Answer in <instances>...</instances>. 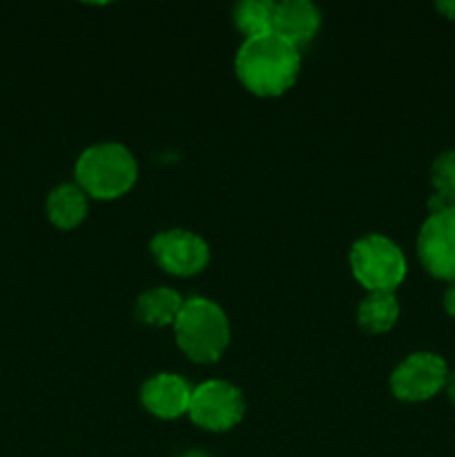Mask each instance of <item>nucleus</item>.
<instances>
[{"label":"nucleus","instance_id":"obj_6","mask_svg":"<svg viewBox=\"0 0 455 457\" xmlns=\"http://www.w3.org/2000/svg\"><path fill=\"white\" fill-rule=\"evenodd\" d=\"M449 382V366L435 353H413L391 375V391L401 402L435 397Z\"/></svg>","mask_w":455,"mask_h":457},{"label":"nucleus","instance_id":"obj_3","mask_svg":"<svg viewBox=\"0 0 455 457\" xmlns=\"http://www.w3.org/2000/svg\"><path fill=\"white\" fill-rule=\"evenodd\" d=\"M74 174L85 195L112 201L132 190L138 179V163L120 143H96L79 156Z\"/></svg>","mask_w":455,"mask_h":457},{"label":"nucleus","instance_id":"obj_17","mask_svg":"<svg viewBox=\"0 0 455 457\" xmlns=\"http://www.w3.org/2000/svg\"><path fill=\"white\" fill-rule=\"evenodd\" d=\"M435 7H437V12L444 13L446 18L455 21V0H442V3H437Z\"/></svg>","mask_w":455,"mask_h":457},{"label":"nucleus","instance_id":"obj_1","mask_svg":"<svg viewBox=\"0 0 455 457\" xmlns=\"http://www.w3.org/2000/svg\"><path fill=\"white\" fill-rule=\"evenodd\" d=\"M302 70V52L275 31L241 43L235 71L241 85L254 96L272 98L288 92Z\"/></svg>","mask_w":455,"mask_h":457},{"label":"nucleus","instance_id":"obj_13","mask_svg":"<svg viewBox=\"0 0 455 457\" xmlns=\"http://www.w3.org/2000/svg\"><path fill=\"white\" fill-rule=\"evenodd\" d=\"M400 317V302L395 293H368L357 308V324L364 333H388Z\"/></svg>","mask_w":455,"mask_h":457},{"label":"nucleus","instance_id":"obj_2","mask_svg":"<svg viewBox=\"0 0 455 457\" xmlns=\"http://www.w3.org/2000/svg\"><path fill=\"white\" fill-rule=\"evenodd\" d=\"M177 344L196 364H212L230 344V321L212 299L190 297L174 321Z\"/></svg>","mask_w":455,"mask_h":457},{"label":"nucleus","instance_id":"obj_9","mask_svg":"<svg viewBox=\"0 0 455 457\" xmlns=\"http://www.w3.org/2000/svg\"><path fill=\"white\" fill-rule=\"evenodd\" d=\"M194 388L177 373H159L141 388V402L154 418L177 420L190 411Z\"/></svg>","mask_w":455,"mask_h":457},{"label":"nucleus","instance_id":"obj_5","mask_svg":"<svg viewBox=\"0 0 455 457\" xmlns=\"http://www.w3.org/2000/svg\"><path fill=\"white\" fill-rule=\"evenodd\" d=\"M187 415H190V420L196 427L205 428V431H230L245 415L244 393L230 382L210 379V382L199 384L192 391V402Z\"/></svg>","mask_w":455,"mask_h":457},{"label":"nucleus","instance_id":"obj_18","mask_svg":"<svg viewBox=\"0 0 455 457\" xmlns=\"http://www.w3.org/2000/svg\"><path fill=\"white\" fill-rule=\"evenodd\" d=\"M446 395H449L451 404L455 406V373L449 375V382H446Z\"/></svg>","mask_w":455,"mask_h":457},{"label":"nucleus","instance_id":"obj_15","mask_svg":"<svg viewBox=\"0 0 455 457\" xmlns=\"http://www.w3.org/2000/svg\"><path fill=\"white\" fill-rule=\"evenodd\" d=\"M277 3L270 0H244L235 7V25L245 38L272 34Z\"/></svg>","mask_w":455,"mask_h":457},{"label":"nucleus","instance_id":"obj_16","mask_svg":"<svg viewBox=\"0 0 455 457\" xmlns=\"http://www.w3.org/2000/svg\"><path fill=\"white\" fill-rule=\"evenodd\" d=\"M444 311L449 312L451 317H455V281H451V286L444 293Z\"/></svg>","mask_w":455,"mask_h":457},{"label":"nucleus","instance_id":"obj_4","mask_svg":"<svg viewBox=\"0 0 455 457\" xmlns=\"http://www.w3.org/2000/svg\"><path fill=\"white\" fill-rule=\"evenodd\" d=\"M351 270L368 293H395L406 277V257L388 237L366 235L352 244Z\"/></svg>","mask_w":455,"mask_h":457},{"label":"nucleus","instance_id":"obj_14","mask_svg":"<svg viewBox=\"0 0 455 457\" xmlns=\"http://www.w3.org/2000/svg\"><path fill=\"white\" fill-rule=\"evenodd\" d=\"M433 195L428 199V210L455 208V150H446L431 165Z\"/></svg>","mask_w":455,"mask_h":457},{"label":"nucleus","instance_id":"obj_7","mask_svg":"<svg viewBox=\"0 0 455 457\" xmlns=\"http://www.w3.org/2000/svg\"><path fill=\"white\" fill-rule=\"evenodd\" d=\"M418 257L428 275L455 281V208L428 214L418 237Z\"/></svg>","mask_w":455,"mask_h":457},{"label":"nucleus","instance_id":"obj_8","mask_svg":"<svg viewBox=\"0 0 455 457\" xmlns=\"http://www.w3.org/2000/svg\"><path fill=\"white\" fill-rule=\"evenodd\" d=\"M150 253L165 272L174 277L199 275L210 262V245L196 232L163 230L150 241Z\"/></svg>","mask_w":455,"mask_h":457},{"label":"nucleus","instance_id":"obj_11","mask_svg":"<svg viewBox=\"0 0 455 457\" xmlns=\"http://www.w3.org/2000/svg\"><path fill=\"white\" fill-rule=\"evenodd\" d=\"M45 210L54 226L61 230H74L87 217V195L80 190L79 183H61L49 192Z\"/></svg>","mask_w":455,"mask_h":457},{"label":"nucleus","instance_id":"obj_10","mask_svg":"<svg viewBox=\"0 0 455 457\" xmlns=\"http://www.w3.org/2000/svg\"><path fill=\"white\" fill-rule=\"evenodd\" d=\"M321 27V12L308 0H285L277 3L272 31L288 40L297 49L310 43Z\"/></svg>","mask_w":455,"mask_h":457},{"label":"nucleus","instance_id":"obj_19","mask_svg":"<svg viewBox=\"0 0 455 457\" xmlns=\"http://www.w3.org/2000/svg\"><path fill=\"white\" fill-rule=\"evenodd\" d=\"M181 457H210V455L203 453V451H190V453H183Z\"/></svg>","mask_w":455,"mask_h":457},{"label":"nucleus","instance_id":"obj_12","mask_svg":"<svg viewBox=\"0 0 455 457\" xmlns=\"http://www.w3.org/2000/svg\"><path fill=\"white\" fill-rule=\"evenodd\" d=\"M186 299L172 288H150L136 299L134 315L141 324L147 326H174Z\"/></svg>","mask_w":455,"mask_h":457}]
</instances>
